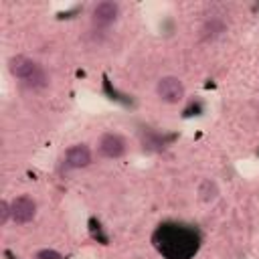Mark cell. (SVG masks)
<instances>
[{
  "label": "cell",
  "instance_id": "cell-9",
  "mask_svg": "<svg viewBox=\"0 0 259 259\" xmlns=\"http://www.w3.org/2000/svg\"><path fill=\"white\" fill-rule=\"evenodd\" d=\"M202 38H214V36H219L221 32H225V24L221 22V20H217V18H212V20H208L204 26H202Z\"/></svg>",
  "mask_w": 259,
  "mask_h": 259
},
{
  "label": "cell",
  "instance_id": "cell-1",
  "mask_svg": "<svg viewBox=\"0 0 259 259\" xmlns=\"http://www.w3.org/2000/svg\"><path fill=\"white\" fill-rule=\"evenodd\" d=\"M202 243V235L194 225L180 221H164L152 233V245L164 259H192Z\"/></svg>",
  "mask_w": 259,
  "mask_h": 259
},
{
  "label": "cell",
  "instance_id": "cell-2",
  "mask_svg": "<svg viewBox=\"0 0 259 259\" xmlns=\"http://www.w3.org/2000/svg\"><path fill=\"white\" fill-rule=\"evenodd\" d=\"M156 93L162 101L166 103H178L184 99V83L178 79V77H162L156 85Z\"/></svg>",
  "mask_w": 259,
  "mask_h": 259
},
{
  "label": "cell",
  "instance_id": "cell-12",
  "mask_svg": "<svg viewBox=\"0 0 259 259\" xmlns=\"http://www.w3.org/2000/svg\"><path fill=\"white\" fill-rule=\"evenodd\" d=\"M8 219H12V208H10V204L6 200H2L0 202V225H6Z\"/></svg>",
  "mask_w": 259,
  "mask_h": 259
},
{
  "label": "cell",
  "instance_id": "cell-6",
  "mask_svg": "<svg viewBox=\"0 0 259 259\" xmlns=\"http://www.w3.org/2000/svg\"><path fill=\"white\" fill-rule=\"evenodd\" d=\"M117 14H119V6H117L115 2L105 0V2H99V4L93 6V10H91V20H93V24H97V26H109L111 22H115Z\"/></svg>",
  "mask_w": 259,
  "mask_h": 259
},
{
  "label": "cell",
  "instance_id": "cell-11",
  "mask_svg": "<svg viewBox=\"0 0 259 259\" xmlns=\"http://www.w3.org/2000/svg\"><path fill=\"white\" fill-rule=\"evenodd\" d=\"M89 231H91V237L93 239H97L103 245L107 243V235H103V229H101V225H99L97 219H89Z\"/></svg>",
  "mask_w": 259,
  "mask_h": 259
},
{
  "label": "cell",
  "instance_id": "cell-3",
  "mask_svg": "<svg viewBox=\"0 0 259 259\" xmlns=\"http://www.w3.org/2000/svg\"><path fill=\"white\" fill-rule=\"evenodd\" d=\"M10 208H12V221L18 223V225L30 223V221L34 219V214H36V204H34V200L28 198V196H18V198H14L12 204H10Z\"/></svg>",
  "mask_w": 259,
  "mask_h": 259
},
{
  "label": "cell",
  "instance_id": "cell-13",
  "mask_svg": "<svg viewBox=\"0 0 259 259\" xmlns=\"http://www.w3.org/2000/svg\"><path fill=\"white\" fill-rule=\"evenodd\" d=\"M36 259H63V255L55 249H40L36 253Z\"/></svg>",
  "mask_w": 259,
  "mask_h": 259
},
{
  "label": "cell",
  "instance_id": "cell-4",
  "mask_svg": "<svg viewBox=\"0 0 259 259\" xmlns=\"http://www.w3.org/2000/svg\"><path fill=\"white\" fill-rule=\"evenodd\" d=\"M8 69H10V73H12L14 77H18V79H22V81L28 83L40 67H38L32 59H28V57H24V55H16V57H12V59L8 61Z\"/></svg>",
  "mask_w": 259,
  "mask_h": 259
},
{
  "label": "cell",
  "instance_id": "cell-10",
  "mask_svg": "<svg viewBox=\"0 0 259 259\" xmlns=\"http://www.w3.org/2000/svg\"><path fill=\"white\" fill-rule=\"evenodd\" d=\"M198 194L202 200H214L217 194H219V188L212 180H202V184L198 186Z\"/></svg>",
  "mask_w": 259,
  "mask_h": 259
},
{
  "label": "cell",
  "instance_id": "cell-8",
  "mask_svg": "<svg viewBox=\"0 0 259 259\" xmlns=\"http://www.w3.org/2000/svg\"><path fill=\"white\" fill-rule=\"evenodd\" d=\"M172 140H174V136H160V134L150 132V130L144 132V148H148V150H162Z\"/></svg>",
  "mask_w": 259,
  "mask_h": 259
},
{
  "label": "cell",
  "instance_id": "cell-7",
  "mask_svg": "<svg viewBox=\"0 0 259 259\" xmlns=\"http://www.w3.org/2000/svg\"><path fill=\"white\" fill-rule=\"evenodd\" d=\"M91 164V152L85 144H75L65 154V166L67 168H85Z\"/></svg>",
  "mask_w": 259,
  "mask_h": 259
},
{
  "label": "cell",
  "instance_id": "cell-5",
  "mask_svg": "<svg viewBox=\"0 0 259 259\" xmlns=\"http://www.w3.org/2000/svg\"><path fill=\"white\" fill-rule=\"evenodd\" d=\"M99 154L103 158H121L125 154V140L119 134H103L99 140Z\"/></svg>",
  "mask_w": 259,
  "mask_h": 259
}]
</instances>
